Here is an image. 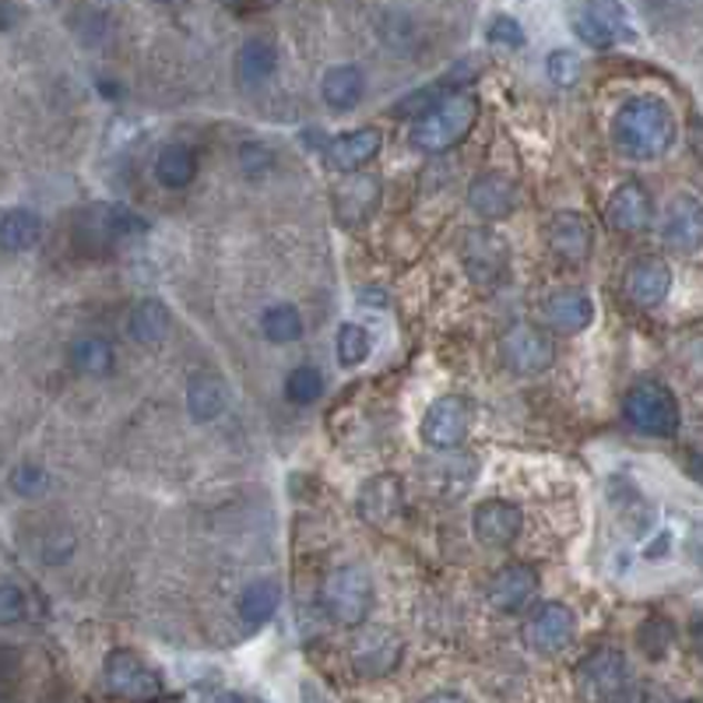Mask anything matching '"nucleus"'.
I'll use <instances>...</instances> for the list:
<instances>
[{"label":"nucleus","instance_id":"f03ea898","mask_svg":"<svg viewBox=\"0 0 703 703\" xmlns=\"http://www.w3.org/2000/svg\"><path fill=\"white\" fill-rule=\"evenodd\" d=\"M475 120H479V99H475L471 92H454L411 123L408 141L416 152L440 155V152H450L454 144L468 137Z\"/></svg>","mask_w":703,"mask_h":703},{"label":"nucleus","instance_id":"f8f14e48","mask_svg":"<svg viewBox=\"0 0 703 703\" xmlns=\"http://www.w3.org/2000/svg\"><path fill=\"white\" fill-rule=\"evenodd\" d=\"M471 429V408L465 398H440L422 419V440L437 450L458 447Z\"/></svg>","mask_w":703,"mask_h":703},{"label":"nucleus","instance_id":"79ce46f5","mask_svg":"<svg viewBox=\"0 0 703 703\" xmlns=\"http://www.w3.org/2000/svg\"><path fill=\"white\" fill-rule=\"evenodd\" d=\"M204 703H264V700H257V696H246V693L215 690V693H204Z\"/></svg>","mask_w":703,"mask_h":703},{"label":"nucleus","instance_id":"5701e85b","mask_svg":"<svg viewBox=\"0 0 703 703\" xmlns=\"http://www.w3.org/2000/svg\"><path fill=\"white\" fill-rule=\"evenodd\" d=\"M81 225H85V233L102 240V243H116L123 236H141L149 233V222L137 218L134 212L120 208V204H95L85 215H81Z\"/></svg>","mask_w":703,"mask_h":703},{"label":"nucleus","instance_id":"412c9836","mask_svg":"<svg viewBox=\"0 0 703 703\" xmlns=\"http://www.w3.org/2000/svg\"><path fill=\"white\" fill-rule=\"evenodd\" d=\"M468 204L475 215H482L486 222H500L517 208V191L513 180L507 173H482L468 187Z\"/></svg>","mask_w":703,"mask_h":703},{"label":"nucleus","instance_id":"7c9ffc66","mask_svg":"<svg viewBox=\"0 0 703 703\" xmlns=\"http://www.w3.org/2000/svg\"><path fill=\"white\" fill-rule=\"evenodd\" d=\"M170 327H173V317L159 299H141L131 309L128 330H131V338L141 342V345H159L165 335H170Z\"/></svg>","mask_w":703,"mask_h":703},{"label":"nucleus","instance_id":"cd10ccee","mask_svg":"<svg viewBox=\"0 0 703 703\" xmlns=\"http://www.w3.org/2000/svg\"><path fill=\"white\" fill-rule=\"evenodd\" d=\"M278 68V50L272 39H251V43L240 47V57H236V74L246 89H257L264 85L267 78L275 74Z\"/></svg>","mask_w":703,"mask_h":703},{"label":"nucleus","instance_id":"0eeeda50","mask_svg":"<svg viewBox=\"0 0 703 703\" xmlns=\"http://www.w3.org/2000/svg\"><path fill=\"white\" fill-rule=\"evenodd\" d=\"M581 43H588L591 50H612L615 43H626L633 39V26L626 18L623 0H588L573 22Z\"/></svg>","mask_w":703,"mask_h":703},{"label":"nucleus","instance_id":"dca6fc26","mask_svg":"<svg viewBox=\"0 0 703 703\" xmlns=\"http://www.w3.org/2000/svg\"><path fill=\"white\" fill-rule=\"evenodd\" d=\"M352 661H356L359 675L380 679V675L398 669V661H401V640L390 633V630H384V626H374V630H366L356 640V648H352Z\"/></svg>","mask_w":703,"mask_h":703},{"label":"nucleus","instance_id":"393cba45","mask_svg":"<svg viewBox=\"0 0 703 703\" xmlns=\"http://www.w3.org/2000/svg\"><path fill=\"white\" fill-rule=\"evenodd\" d=\"M320 95L330 110H338V113H348V110H356L363 95H366V74L356 68V64H338V68H330L320 81Z\"/></svg>","mask_w":703,"mask_h":703},{"label":"nucleus","instance_id":"58836bf2","mask_svg":"<svg viewBox=\"0 0 703 703\" xmlns=\"http://www.w3.org/2000/svg\"><path fill=\"white\" fill-rule=\"evenodd\" d=\"M47 486H50V475H47L43 468H39V465H32V461L18 465V468L11 471V489H14L18 496H43Z\"/></svg>","mask_w":703,"mask_h":703},{"label":"nucleus","instance_id":"e433bc0d","mask_svg":"<svg viewBox=\"0 0 703 703\" xmlns=\"http://www.w3.org/2000/svg\"><path fill=\"white\" fill-rule=\"evenodd\" d=\"M486 35H489V43L507 47V50H521L524 47V29L510 14H496L492 22L486 26Z\"/></svg>","mask_w":703,"mask_h":703},{"label":"nucleus","instance_id":"37998d69","mask_svg":"<svg viewBox=\"0 0 703 703\" xmlns=\"http://www.w3.org/2000/svg\"><path fill=\"white\" fill-rule=\"evenodd\" d=\"M299 703H330L327 693L317 686L314 679H303V686H299Z\"/></svg>","mask_w":703,"mask_h":703},{"label":"nucleus","instance_id":"6e6552de","mask_svg":"<svg viewBox=\"0 0 703 703\" xmlns=\"http://www.w3.org/2000/svg\"><path fill=\"white\" fill-rule=\"evenodd\" d=\"M500 356L503 366L510 374H521V377H534L549 369L556 363V345L546 330L531 327V324H517L513 330H507L503 342H500Z\"/></svg>","mask_w":703,"mask_h":703},{"label":"nucleus","instance_id":"4468645a","mask_svg":"<svg viewBox=\"0 0 703 703\" xmlns=\"http://www.w3.org/2000/svg\"><path fill=\"white\" fill-rule=\"evenodd\" d=\"M486 594L496 612H521L531 598L539 594V573H534L528 563H510L492 573Z\"/></svg>","mask_w":703,"mask_h":703},{"label":"nucleus","instance_id":"1a4fd4ad","mask_svg":"<svg viewBox=\"0 0 703 703\" xmlns=\"http://www.w3.org/2000/svg\"><path fill=\"white\" fill-rule=\"evenodd\" d=\"M465 272L475 285H492L500 282L510 261V246L500 233L492 230H471L461 243Z\"/></svg>","mask_w":703,"mask_h":703},{"label":"nucleus","instance_id":"c756f323","mask_svg":"<svg viewBox=\"0 0 703 703\" xmlns=\"http://www.w3.org/2000/svg\"><path fill=\"white\" fill-rule=\"evenodd\" d=\"M155 176L162 187H170V191L191 187L197 176V155L187 149V144H170V149H162L155 159Z\"/></svg>","mask_w":703,"mask_h":703},{"label":"nucleus","instance_id":"c9c22d12","mask_svg":"<svg viewBox=\"0 0 703 703\" xmlns=\"http://www.w3.org/2000/svg\"><path fill=\"white\" fill-rule=\"evenodd\" d=\"M636 644H640V651H644L651 661L665 658L669 648H672V626H669V619H648V623L640 626V633H636Z\"/></svg>","mask_w":703,"mask_h":703},{"label":"nucleus","instance_id":"6ab92c4d","mask_svg":"<svg viewBox=\"0 0 703 703\" xmlns=\"http://www.w3.org/2000/svg\"><path fill=\"white\" fill-rule=\"evenodd\" d=\"M623 288H626L630 303L644 306V309H654V306L665 303L669 288H672V267L665 261H658V257H640L626 272Z\"/></svg>","mask_w":703,"mask_h":703},{"label":"nucleus","instance_id":"4be33fe9","mask_svg":"<svg viewBox=\"0 0 703 703\" xmlns=\"http://www.w3.org/2000/svg\"><path fill=\"white\" fill-rule=\"evenodd\" d=\"M380 144H384V134L377 128L348 131V134H342V137H335L327 144V165L335 173H356V170H363L366 162L377 159Z\"/></svg>","mask_w":703,"mask_h":703},{"label":"nucleus","instance_id":"ddd939ff","mask_svg":"<svg viewBox=\"0 0 703 703\" xmlns=\"http://www.w3.org/2000/svg\"><path fill=\"white\" fill-rule=\"evenodd\" d=\"M521 524H524L521 507L507 503V500H486V503L475 507V513H471L475 539H479L482 546H492V549L510 546L517 534H521Z\"/></svg>","mask_w":703,"mask_h":703},{"label":"nucleus","instance_id":"de8ad7c7","mask_svg":"<svg viewBox=\"0 0 703 703\" xmlns=\"http://www.w3.org/2000/svg\"><path fill=\"white\" fill-rule=\"evenodd\" d=\"M165 4H176V0H165Z\"/></svg>","mask_w":703,"mask_h":703},{"label":"nucleus","instance_id":"423d86ee","mask_svg":"<svg viewBox=\"0 0 703 703\" xmlns=\"http://www.w3.org/2000/svg\"><path fill=\"white\" fill-rule=\"evenodd\" d=\"M626 686H630V665L612 648L594 651L577 665V693L588 703H612L626 693Z\"/></svg>","mask_w":703,"mask_h":703},{"label":"nucleus","instance_id":"bb28decb","mask_svg":"<svg viewBox=\"0 0 703 703\" xmlns=\"http://www.w3.org/2000/svg\"><path fill=\"white\" fill-rule=\"evenodd\" d=\"M278 605H282V584L275 581V577H264V581H254L240 594L236 609H240V619L246 626H264L275 619Z\"/></svg>","mask_w":703,"mask_h":703},{"label":"nucleus","instance_id":"aec40b11","mask_svg":"<svg viewBox=\"0 0 703 703\" xmlns=\"http://www.w3.org/2000/svg\"><path fill=\"white\" fill-rule=\"evenodd\" d=\"M542 320L552 330H563V335H577V330L591 327L594 320V303L581 288H560L542 299Z\"/></svg>","mask_w":703,"mask_h":703},{"label":"nucleus","instance_id":"f257e3e1","mask_svg":"<svg viewBox=\"0 0 703 703\" xmlns=\"http://www.w3.org/2000/svg\"><path fill=\"white\" fill-rule=\"evenodd\" d=\"M675 134H679L675 113H672L669 102L658 99V95L626 99L612 120L615 149L626 159H636V162L661 159L675 144Z\"/></svg>","mask_w":703,"mask_h":703},{"label":"nucleus","instance_id":"a211bd4d","mask_svg":"<svg viewBox=\"0 0 703 703\" xmlns=\"http://www.w3.org/2000/svg\"><path fill=\"white\" fill-rule=\"evenodd\" d=\"M549 246L552 254L567 261V264H581L591 257V246H594V233H591V222L581 212H560L549 218Z\"/></svg>","mask_w":703,"mask_h":703},{"label":"nucleus","instance_id":"9d476101","mask_svg":"<svg viewBox=\"0 0 703 703\" xmlns=\"http://www.w3.org/2000/svg\"><path fill=\"white\" fill-rule=\"evenodd\" d=\"M577 630V619L563 602H546L539 605L524 623V644L534 654H560Z\"/></svg>","mask_w":703,"mask_h":703},{"label":"nucleus","instance_id":"a878e982","mask_svg":"<svg viewBox=\"0 0 703 703\" xmlns=\"http://www.w3.org/2000/svg\"><path fill=\"white\" fill-rule=\"evenodd\" d=\"M225 401H230V390L215 374H194L187 384V411L194 422H212L225 411Z\"/></svg>","mask_w":703,"mask_h":703},{"label":"nucleus","instance_id":"2f4dec72","mask_svg":"<svg viewBox=\"0 0 703 703\" xmlns=\"http://www.w3.org/2000/svg\"><path fill=\"white\" fill-rule=\"evenodd\" d=\"M261 335L272 345H288L303 338V317L296 306L288 303H275L261 314Z\"/></svg>","mask_w":703,"mask_h":703},{"label":"nucleus","instance_id":"9b49d317","mask_svg":"<svg viewBox=\"0 0 703 703\" xmlns=\"http://www.w3.org/2000/svg\"><path fill=\"white\" fill-rule=\"evenodd\" d=\"M661 240L675 254H696L703 246V201L693 194H679L661 222Z\"/></svg>","mask_w":703,"mask_h":703},{"label":"nucleus","instance_id":"a19ab883","mask_svg":"<svg viewBox=\"0 0 703 703\" xmlns=\"http://www.w3.org/2000/svg\"><path fill=\"white\" fill-rule=\"evenodd\" d=\"M240 165L251 176H261L267 165H272V152L264 149V144H243V152H240Z\"/></svg>","mask_w":703,"mask_h":703},{"label":"nucleus","instance_id":"c85d7f7f","mask_svg":"<svg viewBox=\"0 0 703 703\" xmlns=\"http://www.w3.org/2000/svg\"><path fill=\"white\" fill-rule=\"evenodd\" d=\"M39 236H43V222H39V215L29 208H14L0 218V251L26 254L39 243Z\"/></svg>","mask_w":703,"mask_h":703},{"label":"nucleus","instance_id":"72a5a7b5","mask_svg":"<svg viewBox=\"0 0 703 703\" xmlns=\"http://www.w3.org/2000/svg\"><path fill=\"white\" fill-rule=\"evenodd\" d=\"M324 395V377H320V369L314 366H296L293 374L285 377V398L293 401V405H309V401H317Z\"/></svg>","mask_w":703,"mask_h":703},{"label":"nucleus","instance_id":"ea45409f","mask_svg":"<svg viewBox=\"0 0 703 703\" xmlns=\"http://www.w3.org/2000/svg\"><path fill=\"white\" fill-rule=\"evenodd\" d=\"M29 612V602H26V591L14 588V584H0V626H14L22 623Z\"/></svg>","mask_w":703,"mask_h":703},{"label":"nucleus","instance_id":"b1692460","mask_svg":"<svg viewBox=\"0 0 703 703\" xmlns=\"http://www.w3.org/2000/svg\"><path fill=\"white\" fill-rule=\"evenodd\" d=\"M356 503H359V513L366 517V521L387 524V521H395V517L401 513L405 489H401V482L395 479V475H377V479H369L359 489V500Z\"/></svg>","mask_w":703,"mask_h":703},{"label":"nucleus","instance_id":"473e14b6","mask_svg":"<svg viewBox=\"0 0 703 703\" xmlns=\"http://www.w3.org/2000/svg\"><path fill=\"white\" fill-rule=\"evenodd\" d=\"M71 366L85 377H106L116 366L113 345L102 342V338H81V342L71 345Z\"/></svg>","mask_w":703,"mask_h":703},{"label":"nucleus","instance_id":"39448f33","mask_svg":"<svg viewBox=\"0 0 703 703\" xmlns=\"http://www.w3.org/2000/svg\"><path fill=\"white\" fill-rule=\"evenodd\" d=\"M102 679L106 690L128 703H155L162 696V679L144 658L128 648H116L102 661Z\"/></svg>","mask_w":703,"mask_h":703},{"label":"nucleus","instance_id":"2eb2a0df","mask_svg":"<svg viewBox=\"0 0 703 703\" xmlns=\"http://www.w3.org/2000/svg\"><path fill=\"white\" fill-rule=\"evenodd\" d=\"M651 215H654V201L644 183H636V180L615 187V194L609 197V208H605V218L615 233H644L651 225Z\"/></svg>","mask_w":703,"mask_h":703},{"label":"nucleus","instance_id":"c03bdc74","mask_svg":"<svg viewBox=\"0 0 703 703\" xmlns=\"http://www.w3.org/2000/svg\"><path fill=\"white\" fill-rule=\"evenodd\" d=\"M690 640H693V648H696V654L703 661V609L690 619Z\"/></svg>","mask_w":703,"mask_h":703},{"label":"nucleus","instance_id":"49530a36","mask_svg":"<svg viewBox=\"0 0 703 703\" xmlns=\"http://www.w3.org/2000/svg\"><path fill=\"white\" fill-rule=\"evenodd\" d=\"M222 4H230V8H240V4H246V0H222Z\"/></svg>","mask_w":703,"mask_h":703},{"label":"nucleus","instance_id":"a18cd8bd","mask_svg":"<svg viewBox=\"0 0 703 703\" xmlns=\"http://www.w3.org/2000/svg\"><path fill=\"white\" fill-rule=\"evenodd\" d=\"M422 703H465L458 693H432L429 700H422Z\"/></svg>","mask_w":703,"mask_h":703},{"label":"nucleus","instance_id":"f704fd0d","mask_svg":"<svg viewBox=\"0 0 703 703\" xmlns=\"http://www.w3.org/2000/svg\"><path fill=\"white\" fill-rule=\"evenodd\" d=\"M335 345H338L335 352H338L342 366H359L369 356V335H366V327H359V324H342Z\"/></svg>","mask_w":703,"mask_h":703},{"label":"nucleus","instance_id":"7ed1b4c3","mask_svg":"<svg viewBox=\"0 0 703 703\" xmlns=\"http://www.w3.org/2000/svg\"><path fill=\"white\" fill-rule=\"evenodd\" d=\"M623 416L636 432L648 437H675L679 429V401L675 395L658 380H640L626 390Z\"/></svg>","mask_w":703,"mask_h":703},{"label":"nucleus","instance_id":"f3484780","mask_svg":"<svg viewBox=\"0 0 703 703\" xmlns=\"http://www.w3.org/2000/svg\"><path fill=\"white\" fill-rule=\"evenodd\" d=\"M380 204V180L374 173L348 176L335 187V212L342 225H366Z\"/></svg>","mask_w":703,"mask_h":703},{"label":"nucleus","instance_id":"4c0bfd02","mask_svg":"<svg viewBox=\"0 0 703 703\" xmlns=\"http://www.w3.org/2000/svg\"><path fill=\"white\" fill-rule=\"evenodd\" d=\"M546 71H549V78L556 81V85L567 89V85H573L577 78H581V57L570 53V50H552L549 60H546Z\"/></svg>","mask_w":703,"mask_h":703},{"label":"nucleus","instance_id":"20e7f679","mask_svg":"<svg viewBox=\"0 0 703 703\" xmlns=\"http://www.w3.org/2000/svg\"><path fill=\"white\" fill-rule=\"evenodd\" d=\"M324 609L338 626H363L369 609H374V584L359 567H338L324 581Z\"/></svg>","mask_w":703,"mask_h":703}]
</instances>
